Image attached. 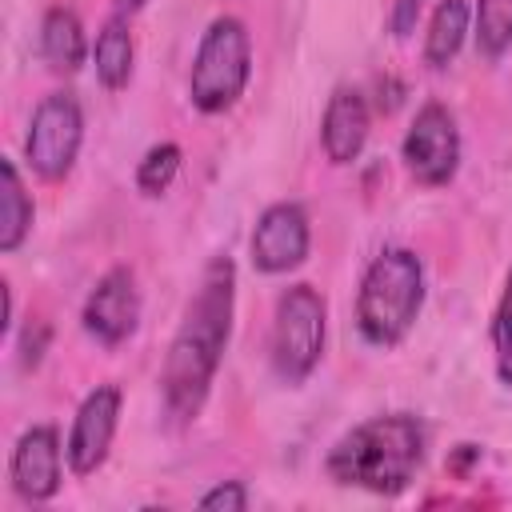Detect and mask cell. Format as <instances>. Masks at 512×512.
I'll list each match as a JSON object with an SVG mask.
<instances>
[{"label":"cell","mask_w":512,"mask_h":512,"mask_svg":"<svg viewBox=\"0 0 512 512\" xmlns=\"http://www.w3.org/2000/svg\"><path fill=\"white\" fill-rule=\"evenodd\" d=\"M144 4H148V0H112V8H116V16H124V20H128V16H136V12L144 8Z\"/></svg>","instance_id":"cell-23"},{"label":"cell","mask_w":512,"mask_h":512,"mask_svg":"<svg viewBox=\"0 0 512 512\" xmlns=\"http://www.w3.org/2000/svg\"><path fill=\"white\" fill-rule=\"evenodd\" d=\"M44 344H48V328H44V324H36V332H32V328L24 332V340H20V352H24L20 360H24V368H36V364H40Z\"/></svg>","instance_id":"cell-22"},{"label":"cell","mask_w":512,"mask_h":512,"mask_svg":"<svg viewBox=\"0 0 512 512\" xmlns=\"http://www.w3.org/2000/svg\"><path fill=\"white\" fill-rule=\"evenodd\" d=\"M420 464H424V424L412 412H388L344 432L332 444L324 472L344 488L400 496L416 480Z\"/></svg>","instance_id":"cell-2"},{"label":"cell","mask_w":512,"mask_h":512,"mask_svg":"<svg viewBox=\"0 0 512 512\" xmlns=\"http://www.w3.org/2000/svg\"><path fill=\"white\" fill-rule=\"evenodd\" d=\"M80 320H84V332L96 344H104V348L124 344L140 324V288H136L132 268H124V264L108 268L96 280V288L88 292Z\"/></svg>","instance_id":"cell-8"},{"label":"cell","mask_w":512,"mask_h":512,"mask_svg":"<svg viewBox=\"0 0 512 512\" xmlns=\"http://www.w3.org/2000/svg\"><path fill=\"white\" fill-rule=\"evenodd\" d=\"M232 308H236V264L228 256H212L164 356L160 384H164V404L176 420L200 416L220 356L228 348Z\"/></svg>","instance_id":"cell-1"},{"label":"cell","mask_w":512,"mask_h":512,"mask_svg":"<svg viewBox=\"0 0 512 512\" xmlns=\"http://www.w3.org/2000/svg\"><path fill=\"white\" fill-rule=\"evenodd\" d=\"M132 56H136V48H132V32H128V24H124V16H112V20L100 28L96 48H92L96 80H100L108 92L128 88V80H132Z\"/></svg>","instance_id":"cell-14"},{"label":"cell","mask_w":512,"mask_h":512,"mask_svg":"<svg viewBox=\"0 0 512 512\" xmlns=\"http://www.w3.org/2000/svg\"><path fill=\"white\" fill-rule=\"evenodd\" d=\"M32 228V196L24 192L20 168L0 160V252H16Z\"/></svg>","instance_id":"cell-15"},{"label":"cell","mask_w":512,"mask_h":512,"mask_svg":"<svg viewBox=\"0 0 512 512\" xmlns=\"http://www.w3.org/2000/svg\"><path fill=\"white\" fill-rule=\"evenodd\" d=\"M176 172H180V144L164 140V144L148 148L144 160L136 164V188L144 196H160V192H168V184L176 180Z\"/></svg>","instance_id":"cell-18"},{"label":"cell","mask_w":512,"mask_h":512,"mask_svg":"<svg viewBox=\"0 0 512 512\" xmlns=\"http://www.w3.org/2000/svg\"><path fill=\"white\" fill-rule=\"evenodd\" d=\"M324 316L328 304L312 284H292L276 300L272 320V368L284 384H300L324 356Z\"/></svg>","instance_id":"cell-5"},{"label":"cell","mask_w":512,"mask_h":512,"mask_svg":"<svg viewBox=\"0 0 512 512\" xmlns=\"http://www.w3.org/2000/svg\"><path fill=\"white\" fill-rule=\"evenodd\" d=\"M468 24H472V12H468V0H440L436 12H432V24H428V36H424V60L432 68H444L456 60L464 36H468Z\"/></svg>","instance_id":"cell-16"},{"label":"cell","mask_w":512,"mask_h":512,"mask_svg":"<svg viewBox=\"0 0 512 512\" xmlns=\"http://www.w3.org/2000/svg\"><path fill=\"white\" fill-rule=\"evenodd\" d=\"M368 128H372V116H368V100L360 88H332L328 104H324V120H320V144H324V156L332 164H352L364 144H368Z\"/></svg>","instance_id":"cell-12"},{"label":"cell","mask_w":512,"mask_h":512,"mask_svg":"<svg viewBox=\"0 0 512 512\" xmlns=\"http://www.w3.org/2000/svg\"><path fill=\"white\" fill-rule=\"evenodd\" d=\"M472 28H476L480 56L500 60L512 48V0H476Z\"/></svg>","instance_id":"cell-17"},{"label":"cell","mask_w":512,"mask_h":512,"mask_svg":"<svg viewBox=\"0 0 512 512\" xmlns=\"http://www.w3.org/2000/svg\"><path fill=\"white\" fill-rule=\"evenodd\" d=\"M116 420H120V388L116 384H100L80 400L72 428H68V444H64V460L76 476H92L108 460Z\"/></svg>","instance_id":"cell-9"},{"label":"cell","mask_w":512,"mask_h":512,"mask_svg":"<svg viewBox=\"0 0 512 512\" xmlns=\"http://www.w3.org/2000/svg\"><path fill=\"white\" fill-rule=\"evenodd\" d=\"M420 8H424V0H392V8H388V28H392L396 40L412 36V28H416V20H420Z\"/></svg>","instance_id":"cell-21"},{"label":"cell","mask_w":512,"mask_h":512,"mask_svg":"<svg viewBox=\"0 0 512 512\" xmlns=\"http://www.w3.org/2000/svg\"><path fill=\"white\" fill-rule=\"evenodd\" d=\"M308 244H312V232H308L304 208L292 200H280V204L260 212L248 248H252V264L260 272L280 276V272H292L308 260Z\"/></svg>","instance_id":"cell-10"},{"label":"cell","mask_w":512,"mask_h":512,"mask_svg":"<svg viewBox=\"0 0 512 512\" xmlns=\"http://www.w3.org/2000/svg\"><path fill=\"white\" fill-rule=\"evenodd\" d=\"M424 308V264L412 248H384L356 292V328L372 348H396Z\"/></svg>","instance_id":"cell-3"},{"label":"cell","mask_w":512,"mask_h":512,"mask_svg":"<svg viewBox=\"0 0 512 512\" xmlns=\"http://www.w3.org/2000/svg\"><path fill=\"white\" fill-rule=\"evenodd\" d=\"M400 156H404V168L416 184L424 188H440L456 176L460 168V128H456V116L444 108V104H424L412 120V128L404 132V144H400Z\"/></svg>","instance_id":"cell-7"},{"label":"cell","mask_w":512,"mask_h":512,"mask_svg":"<svg viewBox=\"0 0 512 512\" xmlns=\"http://www.w3.org/2000/svg\"><path fill=\"white\" fill-rule=\"evenodd\" d=\"M8 476L12 488L32 504L52 500L60 492V436L52 424H36L16 440Z\"/></svg>","instance_id":"cell-11"},{"label":"cell","mask_w":512,"mask_h":512,"mask_svg":"<svg viewBox=\"0 0 512 512\" xmlns=\"http://www.w3.org/2000/svg\"><path fill=\"white\" fill-rule=\"evenodd\" d=\"M200 508L204 512H244L248 508V492H244L240 480H224V484H216V488H208L200 496Z\"/></svg>","instance_id":"cell-20"},{"label":"cell","mask_w":512,"mask_h":512,"mask_svg":"<svg viewBox=\"0 0 512 512\" xmlns=\"http://www.w3.org/2000/svg\"><path fill=\"white\" fill-rule=\"evenodd\" d=\"M40 52L48 60V68L56 72H80L84 56H88V40H84V24L72 8L56 4L44 12L40 20Z\"/></svg>","instance_id":"cell-13"},{"label":"cell","mask_w":512,"mask_h":512,"mask_svg":"<svg viewBox=\"0 0 512 512\" xmlns=\"http://www.w3.org/2000/svg\"><path fill=\"white\" fill-rule=\"evenodd\" d=\"M492 352H496V376L504 388H512V272L504 280L500 304L492 312Z\"/></svg>","instance_id":"cell-19"},{"label":"cell","mask_w":512,"mask_h":512,"mask_svg":"<svg viewBox=\"0 0 512 512\" xmlns=\"http://www.w3.org/2000/svg\"><path fill=\"white\" fill-rule=\"evenodd\" d=\"M84 140V116L80 104L68 92H52L36 104L28 136H24V156L40 180H64L80 156Z\"/></svg>","instance_id":"cell-6"},{"label":"cell","mask_w":512,"mask_h":512,"mask_svg":"<svg viewBox=\"0 0 512 512\" xmlns=\"http://www.w3.org/2000/svg\"><path fill=\"white\" fill-rule=\"evenodd\" d=\"M252 76V40L244 20L236 16H216L192 56V72H188V96L200 112H224L232 108Z\"/></svg>","instance_id":"cell-4"}]
</instances>
